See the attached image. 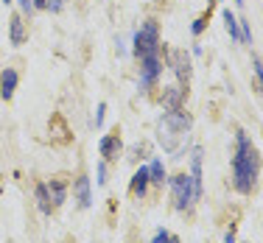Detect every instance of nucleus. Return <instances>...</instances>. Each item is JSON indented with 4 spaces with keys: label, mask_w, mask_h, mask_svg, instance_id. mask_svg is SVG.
<instances>
[{
    "label": "nucleus",
    "mask_w": 263,
    "mask_h": 243,
    "mask_svg": "<svg viewBox=\"0 0 263 243\" xmlns=\"http://www.w3.org/2000/svg\"><path fill=\"white\" fill-rule=\"evenodd\" d=\"M17 81H20V76H17L14 67H6V70L0 73V98H3V101H9V98L14 95Z\"/></svg>",
    "instance_id": "nucleus-9"
},
{
    "label": "nucleus",
    "mask_w": 263,
    "mask_h": 243,
    "mask_svg": "<svg viewBox=\"0 0 263 243\" xmlns=\"http://www.w3.org/2000/svg\"><path fill=\"white\" fill-rule=\"evenodd\" d=\"M157 51H160V28L154 20H146L135 34V56L140 59V56L157 53Z\"/></svg>",
    "instance_id": "nucleus-3"
},
{
    "label": "nucleus",
    "mask_w": 263,
    "mask_h": 243,
    "mask_svg": "<svg viewBox=\"0 0 263 243\" xmlns=\"http://www.w3.org/2000/svg\"><path fill=\"white\" fill-rule=\"evenodd\" d=\"M252 73H255V87L258 92H263V62L258 53H252Z\"/></svg>",
    "instance_id": "nucleus-17"
},
{
    "label": "nucleus",
    "mask_w": 263,
    "mask_h": 243,
    "mask_svg": "<svg viewBox=\"0 0 263 243\" xmlns=\"http://www.w3.org/2000/svg\"><path fill=\"white\" fill-rule=\"evenodd\" d=\"M202 148H193V171H191V182H193V198L202 196Z\"/></svg>",
    "instance_id": "nucleus-11"
},
{
    "label": "nucleus",
    "mask_w": 263,
    "mask_h": 243,
    "mask_svg": "<svg viewBox=\"0 0 263 243\" xmlns=\"http://www.w3.org/2000/svg\"><path fill=\"white\" fill-rule=\"evenodd\" d=\"M73 193H76L79 207H90V204H92V196H90V179H87V176H79V179H76V185H73Z\"/></svg>",
    "instance_id": "nucleus-15"
},
{
    "label": "nucleus",
    "mask_w": 263,
    "mask_h": 243,
    "mask_svg": "<svg viewBox=\"0 0 263 243\" xmlns=\"http://www.w3.org/2000/svg\"><path fill=\"white\" fill-rule=\"evenodd\" d=\"M258 173H260V157L255 143L249 140L243 132H238L235 137V154H233V185L238 193L249 196L258 185Z\"/></svg>",
    "instance_id": "nucleus-1"
},
{
    "label": "nucleus",
    "mask_w": 263,
    "mask_h": 243,
    "mask_svg": "<svg viewBox=\"0 0 263 243\" xmlns=\"http://www.w3.org/2000/svg\"><path fill=\"white\" fill-rule=\"evenodd\" d=\"M165 56H168V67L177 73L179 84H187V78H191V56L179 51V48H168Z\"/></svg>",
    "instance_id": "nucleus-6"
},
{
    "label": "nucleus",
    "mask_w": 263,
    "mask_h": 243,
    "mask_svg": "<svg viewBox=\"0 0 263 243\" xmlns=\"http://www.w3.org/2000/svg\"><path fill=\"white\" fill-rule=\"evenodd\" d=\"M9 39H11V45H23L26 42V23H23L20 14H11V20H9Z\"/></svg>",
    "instance_id": "nucleus-13"
},
{
    "label": "nucleus",
    "mask_w": 263,
    "mask_h": 243,
    "mask_svg": "<svg viewBox=\"0 0 263 243\" xmlns=\"http://www.w3.org/2000/svg\"><path fill=\"white\" fill-rule=\"evenodd\" d=\"M224 23H227V31H230V36H233V39L238 42V39H241V28H238V20H235V14H233V11H224Z\"/></svg>",
    "instance_id": "nucleus-18"
},
{
    "label": "nucleus",
    "mask_w": 263,
    "mask_h": 243,
    "mask_svg": "<svg viewBox=\"0 0 263 243\" xmlns=\"http://www.w3.org/2000/svg\"><path fill=\"white\" fill-rule=\"evenodd\" d=\"M168 240H171V235H168L165 229H157V235H154L152 243H168Z\"/></svg>",
    "instance_id": "nucleus-23"
},
{
    "label": "nucleus",
    "mask_w": 263,
    "mask_h": 243,
    "mask_svg": "<svg viewBox=\"0 0 263 243\" xmlns=\"http://www.w3.org/2000/svg\"><path fill=\"white\" fill-rule=\"evenodd\" d=\"M148 176H152V182H157V185L165 182V168H162L160 159H154L152 165H148Z\"/></svg>",
    "instance_id": "nucleus-19"
},
{
    "label": "nucleus",
    "mask_w": 263,
    "mask_h": 243,
    "mask_svg": "<svg viewBox=\"0 0 263 243\" xmlns=\"http://www.w3.org/2000/svg\"><path fill=\"white\" fill-rule=\"evenodd\" d=\"M62 3H65V0H48V9H51V11H59Z\"/></svg>",
    "instance_id": "nucleus-26"
},
{
    "label": "nucleus",
    "mask_w": 263,
    "mask_h": 243,
    "mask_svg": "<svg viewBox=\"0 0 263 243\" xmlns=\"http://www.w3.org/2000/svg\"><path fill=\"white\" fill-rule=\"evenodd\" d=\"M191 126H193V117L187 115L182 109H171L162 115L157 132H160V146L162 151L168 154H182V140H187V134H191Z\"/></svg>",
    "instance_id": "nucleus-2"
},
{
    "label": "nucleus",
    "mask_w": 263,
    "mask_h": 243,
    "mask_svg": "<svg viewBox=\"0 0 263 243\" xmlns=\"http://www.w3.org/2000/svg\"><path fill=\"white\" fill-rule=\"evenodd\" d=\"M96 182L98 185H106V165H104V162H98V168H96Z\"/></svg>",
    "instance_id": "nucleus-22"
},
{
    "label": "nucleus",
    "mask_w": 263,
    "mask_h": 243,
    "mask_svg": "<svg viewBox=\"0 0 263 243\" xmlns=\"http://www.w3.org/2000/svg\"><path fill=\"white\" fill-rule=\"evenodd\" d=\"M98 151H101L104 159H115L118 151H121V134H118V129L112 134L101 137V143H98Z\"/></svg>",
    "instance_id": "nucleus-10"
},
{
    "label": "nucleus",
    "mask_w": 263,
    "mask_h": 243,
    "mask_svg": "<svg viewBox=\"0 0 263 243\" xmlns=\"http://www.w3.org/2000/svg\"><path fill=\"white\" fill-rule=\"evenodd\" d=\"M148 182H152V176H148V168H140V171L132 176V196L143 198L148 190Z\"/></svg>",
    "instance_id": "nucleus-14"
},
{
    "label": "nucleus",
    "mask_w": 263,
    "mask_h": 243,
    "mask_svg": "<svg viewBox=\"0 0 263 243\" xmlns=\"http://www.w3.org/2000/svg\"><path fill=\"white\" fill-rule=\"evenodd\" d=\"M36 204H40V210H42L45 215H51L53 204H51V196H48V188H45V185H36Z\"/></svg>",
    "instance_id": "nucleus-16"
},
{
    "label": "nucleus",
    "mask_w": 263,
    "mask_h": 243,
    "mask_svg": "<svg viewBox=\"0 0 263 243\" xmlns=\"http://www.w3.org/2000/svg\"><path fill=\"white\" fill-rule=\"evenodd\" d=\"M160 73H162L160 51L157 53H148V56H140V87H143V90H148V87L160 78Z\"/></svg>",
    "instance_id": "nucleus-5"
},
{
    "label": "nucleus",
    "mask_w": 263,
    "mask_h": 243,
    "mask_svg": "<svg viewBox=\"0 0 263 243\" xmlns=\"http://www.w3.org/2000/svg\"><path fill=\"white\" fill-rule=\"evenodd\" d=\"M104 112H106V104H98V109H96V126H101V123H104Z\"/></svg>",
    "instance_id": "nucleus-25"
},
{
    "label": "nucleus",
    "mask_w": 263,
    "mask_h": 243,
    "mask_svg": "<svg viewBox=\"0 0 263 243\" xmlns=\"http://www.w3.org/2000/svg\"><path fill=\"white\" fill-rule=\"evenodd\" d=\"M208 20H210V9H208V14H202V17H196V20H193V26H191L193 36H199V34H202L204 26H208Z\"/></svg>",
    "instance_id": "nucleus-20"
},
{
    "label": "nucleus",
    "mask_w": 263,
    "mask_h": 243,
    "mask_svg": "<svg viewBox=\"0 0 263 243\" xmlns=\"http://www.w3.org/2000/svg\"><path fill=\"white\" fill-rule=\"evenodd\" d=\"M20 6H23V11H31L34 9V0H20Z\"/></svg>",
    "instance_id": "nucleus-27"
},
{
    "label": "nucleus",
    "mask_w": 263,
    "mask_h": 243,
    "mask_svg": "<svg viewBox=\"0 0 263 243\" xmlns=\"http://www.w3.org/2000/svg\"><path fill=\"white\" fill-rule=\"evenodd\" d=\"M185 95H187V90H185L182 84L165 87V90H162V107H165L168 112H171V109H179V107H182V101H185Z\"/></svg>",
    "instance_id": "nucleus-7"
},
{
    "label": "nucleus",
    "mask_w": 263,
    "mask_h": 243,
    "mask_svg": "<svg viewBox=\"0 0 263 243\" xmlns=\"http://www.w3.org/2000/svg\"><path fill=\"white\" fill-rule=\"evenodd\" d=\"M3 3H6V6H9V3H11V0H3Z\"/></svg>",
    "instance_id": "nucleus-29"
},
{
    "label": "nucleus",
    "mask_w": 263,
    "mask_h": 243,
    "mask_svg": "<svg viewBox=\"0 0 263 243\" xmlns=\"http://www.w3.org/2000/svg\"><path fill=\"white\" fill-rule=\"evenodd\" d=\"M34 9H48V0H34Z\"/></svg>",
    "instance_id": "nucleus-28"
},
{
    "label": "nucleus",
    "mask_w": 263,
    "mask_h": 243,
    "mask_svg": "<svg viewBox=\"0 0 263 243\" xmlns=\"http://www.w3.org/2000/svg\"><path fill=\"white\" fill-rule=\"evenodd\" d=\"M140 154H148V146H146V143H140V146H135V148H132V159H137Z\"/></svg>",
    "instance_id": "nucleus-24"
},
{
    "label": "nucleus",
    "mask_w": 263,
    "mask_h": 243,
    "mask_svg": "<svg viewBox=\"0 0 263 243\" xmlns=\"http://www.w3.org/2000/svg\"><path fill=\"white\" fill-rule=\"evenodd\" d=\"M171 193H174V207L177 210H187L196 198H193V182L187 173H177L171 179Z\"/></svg>",
    "instance_id": "nucleus-4"
},
{
    "label": "nucleus",
    "mask_w": 263,
    "mask_h": 243,
    "mask_svg": "<svg viewBox=\"0 0 263 243\" xmlns=\"http://www.w3.org/2000/svg\"><path fill=\"white\" fill-rule=\"evenodd\" d=\"M45 188H48V196H51V204H53V207H59V204L67 198V182H65L62 176L51 179V182H48Z\"/></svg>",
    "instance_id": "nucleus-12"
},
{
    "label": "nucleus",
    "mask_w": 263,
    "mask_h": 243,
    "mask_svg": "<svg viewBox=\"0 0 263 243\" xmlns=\"http://www.w3.org/2000/svg\"><path fill=\"white\" fill-rule=\"evenodd\" d=\"M51 140L56 143V146H67V143L73 140V134H70V129L65 126V117L62 115L51 117Z\"/></svg>",
    "instance_id": "nucleus-8"
},
{
    "label": "nucleus",
    "mask_w": 263,
    "mask_h": 243,
    "mask_svg": "<svg viewBox=\"0 0 263 243\" xmlns=\"http://www.w3.org/2000/svg\"><path fill=\"white\" fill-rule=\"evenodd\" d=\"M238 28H241V42L252 45V31H249V23L247 20H238Z\"/></svg>",
    "instance_id": "nucleus-21"
}]
</instances>
